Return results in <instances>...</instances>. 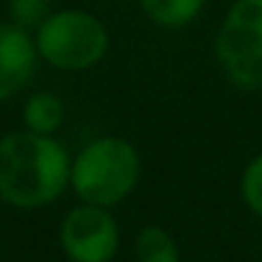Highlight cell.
<instances>
[{
    "label": "cell",
    "instance_id": "11",
    "mask_svg": "<svg viewBox=\"0 0 262 262\" xmlns=\"http://www.w3.org/2000/svg\"><path fill=\"white\" fill-rule=\"evenodd\" d=\"M242 198L252 213L262 216V155L254 157L242 175Z\"/></svg>",
    "mask_w": 262,
    "mask_h": 262
},
{
    "label": "cell",
    "instance_id": "8",
    "mask_svg": "<svg viewBox=\"0 0 262 262\" xmlns=\"http://www.w3.org/2000/svg\"><path fill=\"white\" fill-rule=\"evenodd\" d=\"M144 13L165 29L188 26L203 8L206 0H139Z\"/></svg>",
    "mask_w": 262,
    "mask_h": 262
},
{
    "label": "cell",
    "instance_id": "3",
    "mask_svg": "<svg viewBox=\"0 0 262 262\" xmlns=\"http://www.w3.org/2000/svg\"><path fill=\"white\" fill-rule=\"evenodd\" d=\"M36 52L57 70L80 72L108 52L105 26L88 11H57L36 29Z\"/></svg>",
    "mask_w": 262,
    "mask_h": 262
},
{
    "label": "cell",
    "instance_id": "1",
    "mask_svg": "<svg viewBox=\"0 0 262 262\" xmlns=\"http://www.w3.org/2000/svg\"><path fill=\"white\" fill-rule=\"evenodd\" d=\"M67 149L41 134L21 131L0 139V201L16 208H44L70 185Z\"/></svg>",
    "mask_w": 262,
    "mask_h": 262
},
{
    "label": "cell",
    "instance_id": "10",
    "mask_svg": "<svg viewBox=\"0 0 262 262\" xmlns=\"http://www.w3.org/2000/svg\"><path fill=\"white\" fill-rule=\"evenodd\" d=\"M8 13H11V24L31 31L39 29L52 16V0H11Z\"/></svg>",
    "mask_w": 262,
    "mask_h": 262
},
{
    "label": "cell",
    "instance_id": "7",
    "mask_svg": "<svg viewBox=\"0 0 262 262\" xmlns=\"http://www.w3.org/2000/svg\"><path fill=\"white\" fill-rule=\"evenodd\" d=\"M64 121V105L54 93H34L24 105V123L31 134L52 137Z\"/></svg>",
    "mask_w": 262,
    "mask_h": 262
},
{
    "label": "cell",
    "instance_id": "9",
    "mask_svg": "<svg viewBox=\"0 0 262 262\" xmlns=\"http://www.w3.org/2000/svg\"><path fill=\"white\" fill-rule=\"evenodd\" d=\"M139 262H180L175 239L162 226H144L137 239Z\"/></svg>",
    "mask_w": 262,
    "mask_h": 262
},
{
    "label": "cell",
    "instance_id": "4",
    "mask_svg": "<svg viewBox=\"0 0 262 262\" xmlns=\"http://www.w3.org/2000/svg\"><path fill=\"white\" fill-rule=\"evenodd\" d=\"M216 59L231 85L262 90V0H236L226 13Z\"/></svg>",
    "mask_w": 262,
    "mask_h": 262
},
{
    "label": "cell",
    "instance_id": "2",
    "mask_svg": "<svg viewBox=\"0 0 262 262\" xmlns=\"http://www.w3.org/2000/svg\"><path fill=\"white\" fill-rule=\"evenodd\" d=\"M142 162L126 139L100 137L90 142L70 170V185L88 206H116L139 183Z\"/></svg>",
    "mask_w": 262,
    "mask_h": 262
},
{
    "label": "cell",
    "instance_id": "6",
    "mask_svg": "<svg viewBox=\"0 0 262 262\" xmlns=\"http://www.w3.org/2000/svg\"><path fill=\"white\" fill-rule=\"evenodd\" d=\"M36 41L31 34L11 21H0V103L13 98L34 75Z\"/></svg>",
    "mask_w": 262,
    "mask_h": 262
},
{
    "label": "cell",
    "instance_id": "5",
    "mask_svg": "<svg viewBox=\"0 0 262 262\" xmlns=\"http://www.w3.org/2000/svg\"><path fill=\"white\" fill-rule=\"evenodd\" d=\"M59 242L72 262H111L118 249V224L105 208L85 203L64 216Z\"/></svg>",
    "mask_w": 262,
    "mask_h": 262
}]
</instances>
